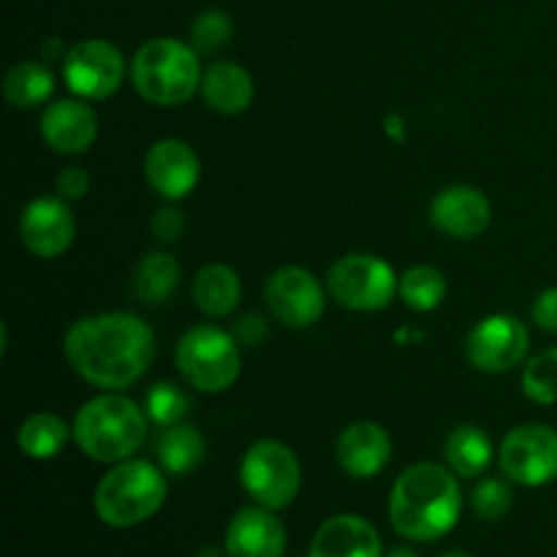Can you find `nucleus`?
<instances>
[{
  "instance_id": "nucleus-35",
  "label": "nucleus",
  "mask_w": 557,
  "mask_h": 557,
  "mask_svg": "<svg viewBox=\"0 0 557 557\" xmlns=\"http://www.w3.org/2000/svg\"><path fill=\"white\" fill-rule=\"evenodd\" d=\"M234 337H237V343H245V346H259V343L270 337V324L261 315L248 313L234 326Z\"/></svg>"
},
{
  "instance_id": "nucleus-17",
  "label": "nucleus",
  "mask_w": 557,
  "mask_h": 557,
  "mask_svg": "<svg viewBox=\"0 0 557 557\" xmlns=\"http://www.w3.org/2000/svg\"><path fill=\"white\" fill-rule=\"evenodd\" d=\"M286 528L264 506H248L232 517L226 531L228 557H283Z\"/></svg>"
},
{
  "instance_id": "nucleus-7",
  "label": "nucleus",
  "mask_w": 557,
  "mask_h": 557,
  "mask_svg": "<svg viewBox=\"0 0 557 557\" xmlns=\"http://www.w3.org/2000/svg\"><path fill=\"white\" fill-rule=\"evenodd\" d=\"M239 482L245 493L264 509H286L302 487V468L292 446L283 441L264 438L256 441L243 457Z\"/></svg>"
},
{
  "instance_id": "nucleus-32",
  "label": "nucleus",
  "mask_w": 557,
  "mask_h": 557,
  "mask_svg": "<svg viewBox=\"0 0 557 557\" xmlns=\"http://www.w3.org/2000/svg\"><path fill=\"white\" fill-rule=\"evenodd\" d=\"M150 228H152V234H156L158 243H163V245L177 243V239L183 237V232H185L183 212L174 210V207H161V210L152 215Z\"/></svg>"
},
{
  "instance_id": "nucleus-12",
  "label": "nucleus",
  "mask_w": 557,
  "mask_h": 557,
  "mask_svg": "<svg viewBox=\"0 0 557 557\" xmlns=\"http://www.w3.org/2000/svg\"><path fill=\"white\" fill-rule=\"evenodd\" d=\"M264 294L272 315L294 330L313 326L324 315V288H321L319 277L302 267L288 264L272 272Z\"/></svg>"
},
{
  "instance_id": "nucleus-34",
  "label": "nucleus",
  "mask_w": 557,
  "mask_h": 557,
  "mask_svg": "<svg viewBox=\"0 0 557 557\" xmlns=\"http://www.w3.org/2000/svg\"><path fill=\"white\" fill-rule=\"evenodd\" d=\"M531 313H533V321H536L544 332H553V335H557V286L539 294Z\"/></svg>"
},
{
  "instance_id": "nucleus-6",
  "label": "nucleus",
  "mask_w": 557,
  "mask_h": 557,
  "mask_svg": "<svg viewBox=\"0 0 557 557\" xmlns=\"http://www.w3.org/2000/svg\"><path fill=\"white\" fill-rule=\"evenodd\" d=\"M177 370L190 386L199 392H226L239 379V346L237 337L212 324L190 326L177 343Z\"/></svg>"
},
{
  "instance_id": "nucleus-20",
  "label": "nucleus",
  "mask_w": 557,
  "mask_h": 557,
  "mask_svg": "<svg viewBox=\"0 0 557 557\" xmlns=\"http://www.w3.org/2000/svg\"><path fill=\"white\" fill-rule=\"evenodd\" d=\"M201 96H205L207 107L212 112L239 114L253 103V76L243 65L228 63V60H215L201 74Z\"/></svg>"
},
{
  "instance_id": "nucleus-36",
  "label": "nucleus",
  "mask_w": 557,
  "mask_h": 557,
  "mask_svg": "<svg viewBox=\"0 0 557 557\" xmlns=\"http://www.w3.org/2000/svg\"><path fill=\"white\" fill-rule=\"evenodd\" d=\"M196 557H228V555H226V547H223V549H218V547H205Z\"/></svg>"
},
{
  "instance_id": "nucleus-23",
  "label": "nucleus",
  "mask_w": 557,
  "mask_h": 557,
  "mask_svg": "<svg viewBox=\"0 0 557 557\" xmlns=\"http://www.w3.org/2000/svg\"><path fill=\"white\" fill-rule=\"evenodd\" d=\"M65 444H69V424L52 411L33 413L16 430V446L30 460H52Z\"/></svg>"
},
{
  "instance_id": "nucleus-38",
  "label": "nucleus",
  "mask_w": 557,
  "mask_h": 557,
  "mask_svg": "<svg viewBox=\"0 0 557 557\" xmlns=\"http://www.w3.org/2000/svg\"><path fill=\"white\" fill-rule=\"evenodd\" d=\"M441 557H471V555H466V553H444Z\"/></svg>"
},
{
  "instance_id": "nucleus-13",
  "label": "nucleus",
  "mask_w": 557,
  "mask_h": 557,
  "mask_svg": "<svg viewBox=\"0 0 557 557\" xmlns=\"http://www.w3.org/2000/svg\"><path fill=\"white\" fill-rule=\"evenodd\" d=\"M76 221L65 199L41 196L25 207L20 218V239L38 259H58L71 248Z\"/></svg>"
},
{
  "instance_id": "nucleus-22",
  "label": "nucleus",
  "mask_w": 557,
  "mask_h": 557,
  "mask_svg": "<svg viewBox=\"0 0 557 557\" xmlns=\"http://www.w3.org/2000/svg\"><path fill=\"white\" fill-rule=\"evenodd\" d=\"M205 438L190 424H172L163 428V433L156 441V457L161 468L172 476H185V473L196 471L205 460Z\"/></svg>"
},
{
  "instance_id": "nucleus-28",
  "label": "nucleus",
  "mask_w": 557,
  "mask_h": 557,
  "mask_svg": "<svg viewBox=\"0 0 557 557\" xmlns=\"http://www.w3.org/2000/svg\"><path fill=\"white\" fill-rule=\"evenodd\" d=\"M522 392L539 406L557 403V348L536 354L522 373Z\"/></svg>"
},
{
  "instance_id": "nucleus-10",
  "label": "nucleus",
  "mask_w": 557,
  "mask_h": 557,
  "mask_svg": "<svg viewBox=\"0 0 557 557\" xmlns=\"http://www.w3.org/2000/svg\"><path fill=\"white\" fill-rule=\"evenodd\" d=\"M63 76L69 90L79 98L103 101L123 85L125 58L114 44L103 38H85L65 52Z\"/></svg>"
},
{
  "instance_id": "nucleus-16",
  "label": "nucleus",
  "mask_w": 557,
  "mask_h": 557,
  "mask_svg": "<svg viewBox=\"0 0 557 557\" xmlns=\"http://www.w3.org/2000/svg\"><path fill=\"white\" fill-rule=\"evenodd\" d=\"M41 136L60 156H79L92 147L98 136V117L85 101L63 98L44 109Z\"/></svg>"
},
{
  "instance_id": "nucleus-29",
  "label": "nucleus",
  "mask_w": 557,
  "mask_h": 557,
  "mask_svg": "<svg viewBox=\"0 0 557 557\" xmlns=\"http://www.w3.org/2000/svg\"><path fill=\"white\" fill-rule=\"evenodd\" d=\"M190 400L180 386L169 384V381H158L152 384V389L145 397V411L150 417V422H156L158 428H172L180 424L188 413Z\"/></svg>"
},
{
  "instance_id": "nucleus-2",
  "label": "nucleus",
  "mask_w": 557,
  "mask_h": 557,
  "mask_svg": "<svg viewBox=\"0 0 557 557\" xmlns=\"http://www.w3.org/2000/svg\"><path fill=\"white\" fill-rule=\"evenodd\" d=\"M462 493L451 468L417 462L397 476L389 495V520L400 536L435 542L457 525Z\"/></svg>"
},
{
  "instance_id": "nucleus-30",
  "label": "nucleus",
  "mask_w": 557,
  "mask_h": 557,
  "mask_svg": "<svg viewBox=\"0 0 557 557\" xmlns=\"http://www.w3.org/2000/svg\"><path fill=\"white\" fill-rule=\"evenodd\" d=\"M232 33L234 25L226 11L210 9L196 16V22L190 25V47L199 54H215L232 41Z\"/></svg>"
},
{
  "instance_id": "nucleus-19",
  "label": "nucleus",
  "mask_w": 557,
  "mask_h": 557,
  "mask_svg": "<svg viewBox=\"0 0 557 557\" xmlns=\"http://www.w3.org/2000/svg\"><path fill=\"white\" fill-rule=\"evenodd\" d=\"M308 557H381V536L364 517L337 515L315 531Z\"/></svg>"
},
{
  "instance_id": "nucleus-1",
  "label": "nucleus",
  "mask_w": 557,
  "mask_h": 557,
  "mask_svg": "<svg viewBox=\"0 0 557 557\" xmlns=\"http://www.w3.org/2000/svg\"><path fill=\"white\" fill-rule=\"evenodd\" d=\"M63 351L87 384L120 392L147 373L156 354V337L139 315L98 313L71 324Z\"/></svg>"
},
{
  "instance_id": "nucleus-18",
  "label": "nucleus",
  "mask_w": 557,
  "mask_h": 557,
  "mask_svg": "<svg viewBox=\"0 0 557 557\" xmlns=\"http://www.w3.org/2000/svg\"><path fill=\"white\" fill-rule=\"evenodd\" d=\"M335 457L348 476H379L392 457V438L379 422H354L337 438Z\"/></svg>"
},
{
  "instance_id": "nucleus-24",
  "label": "nucleus",
  "mask_w": 557,
  "mask_h": 557,
  "mask_svg": "<svg viewBox=\"0 0 557 557\" xmlns=\"http://www.w3.org/2000/svg\"><path fill=\"white\" fill-rule=\"evenodd\" d=\"M493 460V441L482 428L460 424L446 438V462L462 479H473L487 471Z\"/></svg>"
},
{
  "instance_id": "nucleus-9",
  "label": "nucleus",
  "mask_w": 557,
  "mask_h": 557,
  "mask_svg": "<svg viewBox=\"0 0 557 557\" xmlns=\"http://www.w3.org/2000/svg\"><path fill=\"white\" fill-rule=\"evenodd\" d=\"M500 471L522 487H542L557 479V430L549 424H520L500 444Z\"/></svg>"
},
{
  "instance_id": "nucleus-15",
  "label": "nucleus",
  "mask_w": 557,
  "mask_h": 557,
  "mask_svg": "<svg viewBox=\"0 0 557 557\" xmlns=\"http://www.w3.org/2000/svg\"><path fill=\"white\" fill-rule=\"evenodd\" d=\"M493 218L487 196L471 185H451L444 188L430 205V221L435 228L457 239H473L484 234Z\"/></svg>"
},
{
  "instance_id": "nucleus-37",
  "label": "nucleus",
  "mask_w": 557,
  "mask_h": 557,
  "mask_svg": "<svg viewBox=\"0 0 557 557\" xmlns=\"http://www.w3.org/2000/svg\"><path fill=\"white\" fill-rule=\"evenodd\" d=\"M386 557H419L417 553H413V549H408V547H400V549H392L389 555Z\"/></svg>"
},
{
  "instance_id": "nucleus-14",
  "label": "nucleus",
  "mask_w": 557,
  "mask_h": 557,
  "mask_svg": "<svg viewBox=\"0 0 557 557\" xmlns=\"http://www.w3.org/2000/svg\"><path fill=\"white\" fill-rule=\"evenodd\" d=\"M201 174L199 156L183 139H161L147 150L145 177L158 196L177 201L196 188Z\"/></svg>"
},
{
  "instance_id": "nucleus-21",
  "label": "nucleus",
  "mask_w": 557,
  "mask_h": 557,
  "mask_svg": "<svg viewBox=\"0 0 557 557\" xmlns=\"http://www.w3.org/2000/svg\"><path fill=\"white\" fill-rule=\"evenodd\" d=\"M243 297V283L237 272L226 264H207L194 277V302L210 319L234 313Z\"/></svg>"
},
{
  "instance_id": "nucleus-33",
  "label": "nucleus",
  "mask_w": 557,
  "mask_h": 557,
  "mask_svg": "<svg viewBox=\"0 0 557 557\" xmlns=\"http://www.w3.org/2000/svg\"><path fill=\"white\" fill-rule=\"evenodd\" d=\"M54 185H58L60 199L76 201L82 196H87V190H90V177H87V172L82 166H69L58 174V183Z\"/></svg>"
},
{
  "instance_id": "nucleus-8",
  "label": "nucleus",
  "mask_w": 557,
  "mask_h": 557,
  "mask_svg": "<svg viewBox=\"0 0 557 557\" xmlns=\"http://www.w3.org/2000/svg\"><path fill=\"white\" fill-rule=\"evenodd\" d=\"M326 286L343 308L373 313L392 302L400 281H397L395 270L379 256L348 253L330 267Z\"/></svg>"
},
{
  "instance_id": "nucleus-25",
  "label": "nucleus",
  "mask_w": 557,
  "mask_h": 557,
  "mask_svg": "<svg viewBox=\"0 0 557 557\" xmlns=\"http://www.w3.org/2000/svg\"><path fill=\"white\" fill-rule=\"evenodd\" d=\"M54 90V76L38 60H22L11 65L3 79V96L11 107L33 109L47 101Z\"/></svg>"
},
{
  "instance_id": "nucleus-31",
  "label": "nucleus",
  "mask_w": 557,
  "mask_h": 557,
  "mask_svg": "<svg viewBox=\"0 0 557 557\" xmlns=\"http://www.w3.org/2000/svg\"><path fill=\"white\" fill-rule=\"evenodd\" d=\"M511 504H515V495H511L509 484L500 482V479H484L471 493L473 515L482 517L484 522L504 520L511 511Z\"/></svg>"
},
{
  "instance_id": "nucleus-11",
  "label": "nucleus",
  "mask_w": 557,
  "mask_h": 557,
  "mask_svg": "<svg viewBox=\"0 0 557 557\" xmlns=\"http://www.w3.org/2000/svg\"><path fill=\"white\" fill-rule=\"evenodd\" d=\"M528 348H531L528 326L515 315L498 313L473 326L466 341V357L484 373H506L528 357Z\"/></svg>"
},
{
  "instance_id": "nucleus-27",
  "label": "nucleus",
  "mask_w": 557,
  "mask_h": 557,
  "mask_svg": "<svg viewBox=\"0 0 557 557\" xmlns=\"http://www.w3.org/2000/svg\"><path fill=\"white\" fill-rule=\"evenodd\" d=\"M400 292L406 308L417 310V313H430V310L438 308L446 297V277L441 275V270L428 264H417L411 270H406V275L400 277Z\"/></svg>"
},
{
  "instance_id": "nucleus-26",
  "label": "nucleus",
  "mask_w": 557,
  "mask_h": 557,
  "mask_svg": "<svg viewBox=\"0 0 557 557\" xmlns=\"http://www.w3.org/2000/svg\"><path fill=\"white\" fill-rule=\"evenodd\" d=\"M180 283V264L169 253H147L134 272V294L145 305H163Z\"/></svg>"
},
{
  "instance_id": "nucleus-3",
  "label": "nucleus",
  "mask_w": 557,
  "mask_h": 557,
  "mask_svg": "<svg viewBox=\"0 0 557 557\" xmlns=\"http://www.w3.org/2000/svg\"><path fill=\"white\" fill-rule=\"evenodd\" d=\"M147 411L117 392L92 397L76 411L74 433L76 446L96 462L131 460L134 451L147 441Z\"/></svg>"
},
{
  "instance_id": "nucleus-5",
  "label": "nucleus",
  "mask_w": 557,
  "mask_h": 557,
  "mask_svg": "<svg viewBox=\"0 0 557 557\" xmlns=\"http://www.w3.org/2000/svg\"><path fill=\"white\" fill-rule=\"evenodd\" d=\"M131 79L145 101L180 107L201 87L199 52L177 38H152L131 63Z\"/></svg>"
},
{
  "instance_id": "nucleus-4",
  "label": "nucleus",
  "mask_w": 557,
  "mask_h": 557,
  "mask_svg": "<svg viewBox=\"0 0 557 557\" xmlns=\"http://www.w3.org/2000/svg\"><path fill=\"white\" fill-rule=\"evenodd\" d=\"M169 484L147 460L114 462L96 487V515L109 528H134L161 511Z\"/></svg>"
}]
</instances>
